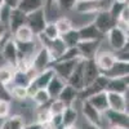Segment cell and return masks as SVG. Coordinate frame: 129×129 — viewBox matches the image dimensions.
<instances>
[{
    "instance_id": "obj_1",
    "label": "cell",
    "mask_w": 129,
    "mask_h": 129,
    "mask_svg": "<svg viewBox=\"0 0 129 129\" xmlns=\"http://www.w3.org/2000/svg\"><path fill=\"white\" fill-rule=\"evenodd\" d=\"M106 0H76L72 10L79 14H92L106 9Z\"/></svg>"
},
{
    "instance_id": "obj_2",
    "label": "cell",
    "mask_w": 129,
    "mask_h": 129,
    "mask_svg": "<svg viewBox=\"0 0 129 129\" xmlns=\"http://www.w3.org/2000/svg\"><path fill=\"white\" fill-rule=\"evenodd\" d=\"M109 44L114 50H119L128 44V30L123 28L120 25L114 26L106 34Z\"/></svg>"
},
{
    "instance_id": "obj_3",
    "label": "cell",
    "mask_w": 129,
    "mask_h": 129,
    "mask_svg": "<svg viewBox=\"0 0 129 129\" xmlns=\"http://www.w3.org/2000/svg\"><path fill=\"white\" fill-rule=\"evenodd\" d=\"M81 58H74V59H69V61H56L50 63V67L53 69L54 74L58 78H61L64 83L67 81L69 76L71 75V72L74 71L75 66L79 63Z\"/></svg>"
},
{
    "instance_id": "obj_4",
    "label": "cell",
    "mask_w": 129,
    "mask_h": 129,
    "mask_svg": "<svg viewBox=\"0 0 129 129\" xmlns=\"http://www.w3.org/2000/svg\"><path fill=\"white\" fill-rule=\"evenodd\" d=\"M93 23L100 30V32L106 35L114 26L117 25V21L110 14V12L107 9H103V10H100V12L95 13V18L93 21Z\"/></svg>"
},
{
    "instance_id": "obj_5",
    "label": "cell",
    "mask_w": 129,
    "mask_h": 129,
    "mask_svg": "<svg viewBox=\"0 0 129 129\" xmlns=\"http://www.w3.org/2000/svg\"><path fill=\"white\" fill-rule=\"evenodd\" d=\"M47 22H48V21H47V16H45V12H44V8H41L39 10H35V12L27 14L26 25L31 28V31L34 32L35 36L38 34H40V32H43Z\"/></svg>"
},
{
    "instance_id": "obj_6",
    "label": "cell",
    "mask_w": 129,
    "mask_h": 129,
    "mask_svg": "<svg viewBox=\"0 0 129 129\" xmlns=\"http://www.w3.org/2000/svg\"><path fill=\"white\" fill-rule=\"evenodd\" d=\"M53 62L49 52L45 47H41L31 58V67L36 71V74L41 72L43 70H45L47 67L50 66V63Z\"/></svg>"
},
{
    "instance_id": "obj_7",
    "label": "cell",
    "mask_w": 129,
    "mask_h": 129,
    "mask_svg": "<svg viewBox=\"0 0 129 129\" xmlns=\"http://www.w3.org/2000/svg\"><path fill=\"white\" fill-rule=\"evenodd\" d=\"M101 43L102 40H80L76 45L80 57L84 59L94 58L95 54L100 52Z\"/></svg>"
},
{
    "instance_id": "obj_8",
    "label": "cell",
    "mask_w": 129,
    "mask_h": 129,
    "mask_svg": "<svg viewBox=\"0 0 129 129\" xmlns=\"http://www.w3.org/2000/svg\"><path fill=\"white\" fill-rule=\"evenodd\" d=\"M107 81H109V79H107L106 76H103V75L101 74L100 76L97 78L93 83H90L89 85L84 87L81 90H79L78 98H80V100L83 101V100H87L89 95H92V94H94V93H98V92L106 90Z\"/></svg>"
},
{
    "instance_id": "obj_9",
    "label": "cell",
    "mask_w": 129,
    "mask_h": 129,
    "mask_svg": "<svg viewBox=\"0 0 129 129\" xmlns=\"http://www.w3.org/2000/svg\"><path fill=\"white\" fill-rule=\"evenodd\" d=\"M101 74L107 79H117V78L129 76V62L116 59L109 70L105 72H101Z\"/></svg>"
},
{
    "instance_id": "obj_10",
    "label": "cell",
    "mask_w": 129,
    "mask_h": 129,
    "mask_svg": "<svg viewBox=\"0 0 129 129\" xmlns=\"http://www.w3.org/2000/svg\"><path fill=\"white\" fill-rule=\"evenodd\" d=\"M105 116L107 117L110 125L114 126H120L124 129H128L129 126V117H128V112L124 111H115L111 109H107L105 112Z\"/></svg>"
},
{
    "instance_id": "obj_11",
    "label": "cell",
    "mask_w": 129,
    "mask_h": 129,
    "mask_svg": "<svg viewBox=\"0 0 129 129\" xmlns=\"http://www.w3.org/2000/svg\"><path fill=\"white\" fill-rule=\"evenodd\" d=\"M101 75V71L97 66L94 58L84 59V70H83V78H84V87L93 83L97 78Z\"/></svg>"
},
{
    "instance_id": "obj_12",
    "label": "cell",
    "mask_w": 129,
    "mask_h": 129,
    "mask_svg": "<svg viewBox=\"0 0 129 129\" xmlns=\"http://www.w3.org/2000/svg\"><path fill=\"white\" fill-rule=\"evenodd\" d=\"M81 111H83V115L87 119L88 123H92V124L98 125V126L102 125V112H100L97 109H94L88 102V100L81 101Z\"/></svg>"
},
{
    "instance_id": "obj_13",
    "label": "cell",
    "mask_w": 129,
    "mask_h": 129,
    "mask_svg": "<svg viewBox=\"0 0 129 129\" xmlns=\"http://www.w3.org/2000/svg\"><path fill=\"white\" fill-rule=\"evenodd\" d=\"M107 93V103L109 109L115 111H124L128 112V101L125 98V94L115 93V92H106Z\"/></svg>"
},
{
    "instance_id": "obj_14",
    "label": "cell",
    "mask_w": 129,
    "mask_h": 129,
    "mask_svg": "<svg viewBox=\"0 0 129 129\" xmlns=\"http://www.w3.org/2000/svg\"><path fill=\"white\" fill-rule=\"evenodd\" d=\"M2 53H3L4 59L12 67L16 69V64L18 62V49H17V45H16V40L14 39H8L3 44Z\"/></svg>"
},
{
    "instance_id": "obj_15",
    "label": "cell",
    "mask_w": 129,
    "mask_h": 129,
    "mask_svg": "<svg viewBox=\"0 0 129 129\" xmlns=\"http://www.w3.org/2000/svg\"><path fill=\"white\" fill-rule=\"evenodd\" d=\"M83 70H84V58L79 61V63L75 66L74 71L67 79V84H70L71 87H74L78 92L84 88V78H83Z\"/></svg>"
},
{
    "instance_id": "obj_16",
    "label": "cell",
    "mask_w": 129,
    "mask_h": 129,
    "mask_svg": "<svg viewBox=\"0 0 129 129\" xmlns=\"http://www.w3.org/2000/svg\"><path fill=\"white\" fill-rule=\"evenodd\" d=\"M26 19H27V14H25L23 12H21L19 9H17V8H12V9H10L9 23H8L10 34H14L18 27L26 25Z\"/></svg>"
},
{
    "instance_id": "obj_17",
    "label": "cell",
    "mask_w": 129,
    "mask_h": 129,
    "mask_svg": "<svg viewBox=\"0 0 129 129\" xmlns=\"http://www.w3.org/2000/svg\"><path fill=\"white\" fill-rule=\"evenodd\" d=\"M78 31L80 40H102L105 38V35L100 32V30L94 26L93 22L81 26L80 28H78Z\"/></svg>"
},
{
    "instance_id": "obj_18",
    "label": "cell",
    "mask_w": 129,
    "mask_h": 129,
    "mask_svg": "<svg viewBox=\"0 0 129 129\" xmlns=\"http://www.w3.org/2000/svg\"><path fill=\"white\" fill-rule=\"evenodd\" d=\"M94 61L97 63V66H98L100 71L105 72L114 64L116 58L112 52H98L94 57Z\"/></svg>"
},
{
    "instance_id": "obj_19",
    "label": "cell",
    "mask_w": 129,
    "mask_h": 129,
    "mask_svg": "<svg viewBox=\"0 0 129 129\" xmlns=\"http://www.w3.org/2000/svg\"><path fill=\"white\" fill-rule=\"evenodd\" d=\"M88 102L97 109L100 112H105L107 109H109V103H107V93L106 90H102V92H98V93H94L92 95L88 97Z\"/></svg>"
},
{
    "instance_id": "obj_20",
    "label": "cell",
    "mask_w": 129,
    "mask_h": 129,
    "mask_svg": "<svg viewBox=\"0 0 129 129\" xmlns=\"http://www.w3.org/2000/svg\"><path fill=\"white\" fill-rule=\"evenodd\" d=\"M14 8L19 9L25 14H30L35 10L44 8V0H18Z\"/></svg>"
},
{
    "instance_id": "obj_21",
    "label": "cell",
    "mask_w": 129,
    "mask_h": 129,
    "mask_svg": "<svg viewBox=\"0 0 129 129\" xmlns=\"http://www.w3.org/2000/svg\"><path fill=\"white\" fill-rule=\"evenodd\" d=\"M78 90L75 89L74 87H71L70 84H64L63 85V88H62V90H61V93L58 94V97L57 98L58 100H61L66 106H72L74 105V102L76 101V98H78Z\"/></svg>"
},
{
    "instance_id": "obj_22",
    "label": "cell",
    "mask_w": 129,
    "mask_h": 129,
    "mask_svg": "<svg viewBox=\"0 0 129 129\" xmlns=\"http://www.w3.org/2000/svg\"><path fill=\"white\" fill-rule=\"evenodd\" d=\"M128 90V76L125 78H117V79H109L106 85V92H115L125 94Z\"/></svg>"
},
{
    "instance_id": "obj_23",
    "label": "cell",
    "mask_w": 129,
    "mask_h": 129,
    "mask_svg": "<svg viewBox=\"0 0 129 129\" xmlns=\"http://www.w3.org/2000/svg\"><path fill=\"white\" fill-rule=\"evenodd\" d=\"M53 76H54V71H53V69L49 66V67H47L45 70H43L41 72L36 74V76L32 79V80H34V83L36 84V87H38L39 89H45L47 85H48V83L50 81V79H52Z\"/></svg>"
},
{
    "instance_id": "obj_24",
    "label": "cell",
    "mask_w": 129,
    "mask_h": 129,
    "mask_svg": "<svg viewBox=\"0 0 129 129\" xmlns=\"http://www.w3.org/2000/svg\"><path fill=\"white\" fill-rule=\"evenodd\" d=\"M66 84L61 78H58L57 75L54 74V76H53L52 79H50V81L48 83V85H47V92L49 93V95H50V98L52 100H54V98H57L58 97V94L61 93V90H62V88H63V85Z\"/></svg>"
},
{
    "instance_id": "obj_25",
    "label": "cell",
    "mask_w": 129,
    "mask_h": 129,
    "mask_svg": "<svg viewBox=\"0 0 129 129\" xmlns=\"http://www.w3.org/2000/svg\"><path fill=\"white\" fill-rule=\"evenodd\" d=\"M76 120H78L76 109H74V106H66L62 112V126L63 128L74 126Z\"/></svg>"
},
{
    "instance_id": "obj_26",
    "label": "cell",
    "mask_w": 129,
    "mask_h": 129,
    "mask_svg": "<svg viewBox=\"0 0 129 129\" xmlns=\"http://www.w3.org/2000/svg\"><path fill=\"white\" fill-rule=\"evenodd\" d=\"M61 39L63 40V43L66 44L67 48H72V47H76L78 43L80 41V36H79V31L78 28H71L67 32L59 35Z\"/></svg>"
},
{
    "instance_id": "obj_27",
    "label": "cell",
    "mask_w": 129,
    "mask_h": 129,
    "mask_svg": "<svg viewBox=\"0 0 129 129\" xmlns=\"http://www.w3.org/2000/svg\"><path fill=\"white\" fill-rule=\"evenodd\" d=\"M13 36H14L16 41H32L35 35L27 25H23V26H21V27H18L16 30Z\"/></svg>"
},
{
    "instance_id": "obj_28",
    "label": "cell",
    "mask_w": 129,
    "mask_h": 129,
    "mask_svg": "<svg viewBox=\"0 0 129 129\" xmlns=\"http://www.w3.org/2000/svg\"><path fill=\"white\" fill-rule=\"evenodd\" d=\"M31 76L25 72V71H19V70H14L13 72V79H12V84L13 85H19V87H27L31 81Z\"/></svg>"
},
{
    "instance_id": "obj_29",
    "label": "cell",
    "mask_w": 129,
    "mask_h": 129,
    "mask_svg": "<svg viewBox=\"0 0 129 129\" xmlns=\"http://www.w3.org/2000/svg\"><path fill=\"white\" fill-rule=\"evenodd\" d=\"M31 98H32V101H34V103L36 106H40V107L41 106H47L50 102V100H52L49 93L47 92V89H38Z\"/></svg>"
},
{
    "instance_id": "obj_30",
    "label": "cell",
    "mask_w": 129,
    "mask_h": 129,
    "mask_svg": "<svg viewBox=\"0 0 129 129\" xmlns=\"http://www.w3.org/2000/svg\"><path fill=\"white\" fill-rule=\"evenodd\" d=\"M126 5H129V4H125L124 2H121V0H114V2L110 4V8L107 9V10H109L110 14H111L116 21H119V17H120V14H121V12H123V9H124Z\"/></svg>"
},
{
    "instance_id": "obj_31",
    "label": "cell",
    "mask_w": 129,
    "mask_h": 129,
    "mask_svg": "<svg viewBox=\"0 0 129 129\" xmlns=\"http://www.w3.org/2000/svg\"><path fill=\"white\" fill-rule=\"evenodd\" d=\"M9 92H10V95H12V98H14V100L25 101L26 98H28V95H27V89H26L25 87L13 85V87L9 89Z\"/></svg>"
},
{
    "instance_id": "obj_32",
    "label": "cell",
    "mask_w": 129,
    "mask_h": 129,
    "mask_svg": "<svg viewBox=\"0 0 129 129\" xmlns=\"http://www.w3.org/2000/svg\"><path fill=\"white\" fill-rule=\"evenodd\" d=\"M54 23H56V26H57V30H58V32H59V35H62V34H64V32H67L69 30L74 28L72 22H71L67 17H61V18H58Z\"/></svg>"
},
{
    "instance_id": "obj_33",
    "label": "cell",
    "mask_w": 129,
    "mask_h": 129,
    "mask_svg": "<svg viewBox=\"0 0 129 129\" xmlns=\"http://www.w3.org/2000/svg\"><path fill=\"white\" fill-rule=\"evenodd\" d=\"M43 34H44L48 39H50V40H53V39H56V38L59 36V32L57 30V26H56V23L53 22V21L45 23V27H44V30H43Z\"/></svg>"
},
{
    "instance_id": "obj_34",
    "label": "cell",
    "mask_w": 129,
    "mask_h": 129,
    "mask_svg": "<svg viewBox=\"0 0 129 129\" xmlns=\"http://www.w3.org/2000/svg\"><path fill=\"white\" fill-rule=\"evenodd\" d=\"M64 107H66V105H64L61 100L54 98V100H50L48 109H49L52 115H54V114H62L63 110H64Z\"/></svg>"
},
{
    "instance_id": "obj_35",
    "label": "cell",
    "mask_w": 129,
    "mask_h": 129,
    "mask_svg": "<svg viewBox=\"0 0 129 129\" xmlns=\"http://www.w3.org/2000/svg\"><path fill=\"white\" fill-rule=\"evenodd\" d=\"M7 120H8V124H9L10 129H23V126H25L23 117L19 116V115H13Z\"/></svg>"
},
{
    "instance_id": "obj_36",
    "label": "cell",
    "mask_w": 129,
    "mask_h": 129,
    "mask_svg": "<svg viewBox=\"0 0 129 129\" xmlns=\"http://www.w3.org/2000/svg\"><path fill=\"white\" fill-rule=\"evenodd\" d=\"M13 70L10 67H0V81L4 83V84H9L12 83L13 79Z\"/></svg>"
},
{
    "instance_id": "obj_37",
    "label": "cell",
    "mask_w": 129,
    "mask_h": 129,
    "mask_svg": "<svg viewBox=\"0 0 129 129\" xmlns=\"http://www.w3.org/2000/svg\"><path fill=\"white\" fill-rule=\"evenodd\" d=\"M10 9H12V7H10L9 4H7V3H4L3 7L0 8V21H2L3 23H5L7 26H8V23H9Z\"/></svg>"
},
{
    "instance_id": "obj_38",
    "label": "cell",
    "mask_w": 129,
    "mask_h": 129,
    "mask_svg": "<svg viewBox=\"0 0 129 129\" xmlns=\"http://www.w3.org/2000/svg\"><path fill=\"white\" fill-rule=\"evenodd\" d=\"M12 95H10L9 89L7 88V84L0 81V101H7V102H12Z\"/></svg>"
},
{
    "instance_id": "obj_39",
    "label": "cell",
    "mask_w": 129,
    "mask_h": 129,
    "mask_svg": "<svg viewBox=\"0 0 129 129\" xmlns=\"http://www.w3.org/2000/svg\"><path fill=\"white\" fill-rule=\"evenodd\" d=\"M50 117H52V114L49 111V109L47 107V109H41L38 114V123H41V124H44L47 121L50 120Z\"/></svg>"
},
{
    "instance_id": "obj_40",
    "label": "cell",
    "mask_w": 129,
    "mask_h": 129,
    "mask_svg": "<svg viewBox=\"0 0 129 129\" xmlns=\"http://www.w3.org/2000/svg\"><path fill=\"white\" fill-rule=\"evenodd\" d=\"M10 112V102L0 101V119H5Z\"/></svg>"
},
{
    "instance_id": "obj_41",
    "label": "cell",
    "mask_w": 129,
    "mask_h": 129,
    "mask_svg": "<svg viewBox=\"0 0 129 129\" xmlns=\"http://www.w3.org/2000/svg\"><path fill=\"white\" fill-rule=\"evenodd\" d=\"M75 2H76V0H56L58 7L63 10H72Z\"/></svg>"
},
{
    "instance_id": "obj_42",
    "label": "cell",
    "mask_w": 129,
    "mask_h": 129,
    "mask_svg": "<svg viewBox=\"0 0 129 129\" xmlns=\"http://www.w3.org/2000/svg\"><path fill=\"white\" fill-rule=\"evenodd\" d=\"M8 32H9V27L0 21V41H3V39H5Z\"/></svg>"
},
{
    "instance_id": "obj_43",
    "label": "cell",
    "mask_w": 129,
    "mask_h": 129,
    "mask_svg": "<svg viewBox=\"0 0 129 129\" xmlns=\"http://www.w3.org/2000/svg\"><path fill=\"white\" fill-rule=\"evenodd\" d=\"M56 4V0H44V12H45V16L49 10L52 9V7Z\"/></svg>"
},
{
    "instance_id": "obj_44",
    "label": "cell",
    "mask_w": 129,
    "mask_h": 129,
    "mask_svg": "<svg viewBox=\"0 0 129 129\" xmlns=\"http://www.w3.org/2000/svg\"><path fill=\"white\" fill-rule=\"evenodd\" d=\"M23 129H45V128L41 123H31L28 125H25Z\"/></svg>"
},
{
    "instance_id": "obj_45",
    "label": "cell",
    "mask_w": 129,
    "mask_h": 129,
    "mask_svg": "<svg viewBox=\"0 0 129 129\" xmlns=\"http://www.w3.org/2000/svg\"><path fill=\"white\" fill-rule=\"evenodd\" d=\"M84 129H102V126H98V125H94L92 123H85L84 124Z\"/></svg>"
},
{
    "instance_id": "obj_46",
    "label": "cell",
    "mask_w": 129,
    "mask_h": 129,
    "mask_svg": "<svg viewBox=\"0 0 129 129\" xmlns=\"http://www.w3.org/2000/svg\"><path fill=\"white\" fill-rule=\"evenodd\" d=\"M0 129H10L9 128V124H8V120H5L3 124H2V126H0Z\"/></svg>"
},
{
    "instance_id": "obj_47",
    "label": "cell",
    "mask_w": 129,
    "mask_h": 129,
    "mask_svg": "<svg viewBox=\"0 0 129 129\" xmlns=\"http://www.w3.org/2000/svg\"><path fill=\"white\" fill-rule=\"evenodd\" d=\"M110 129H124V128H120V126H114V125H111V126H110Z\"/></svg>"
},
{
    "instance_id": "obj_48",
    "label": "cell",
    "mask_w": 129,
    "mask_h": 129,
    "mask_svg": "<svg viewBox=\"0 0 129 129\" xmlns=\"http://www.w3.org/2000/svg\"><path fill=\"white\" fill-rule=\"evenodd\" d=\"M4 3H5V2H4V0H0V8H2V7H3V4H4Z\"/></svg>"
},
{
    "instance_id": "obj_49",
    "label": "cell",
    "mask_w": 129,
    "mask_h": 129,
    "mask_svg": "<svg viewBox=\"0 0 129 129\" xmlns=\"http://www.w3.org/2000/svg\"><path fill=\"white\" fill-rule=\"evenodd\" d=\"M123 2H124L125 4H129V0H123Z\"/></svg>"
},
{
    "instance_id": "obj_50",
    "label": "cell",
    "mask_w": 129,
    "mask_h": 129,
    "mask_svg": "<svg viewBox=\"0 0 129 129\" xmlns=\"http://www.w3.org/2000/svg\"><path fill=\"white\" fill-rule=\"evenodd\" d=\"M121 2H123V0H121Z\"/></svg>"
}]
</instances>
